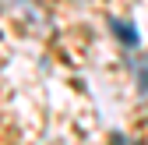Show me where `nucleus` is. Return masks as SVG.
I'll return each instance as SVG.
<instances>
[{
    "label": "nucleus",
    "instance_id": "obj_1",
    "mask_svg": "<svg viewBox=\"0 0 148 145\" xmlns=\"http://www.w3.org/2000/svg\"><path fill=\"white\" fill-rule=\"evenodd\" d=\"M113 32L127 43V50H134V46H138V28H134L131 21H116V18H113Z\"/></svg>",
    "mask_w": 148,
    "mask_h": 145
},
{
    "label": "nucleus",
    "instance_id": "obj_2",
    "mask_svg": "<svg viewBox=\"0 0 148 145\" xmlns=\"http://www.w3.org/2000/svg\"><path fill=\"white\" fill-rule=\"evenodd\" d=\"M134 75H138V88H141V96H148V64H145V60H134Z\"/></svg>",
    "mask_w": 148,
    "mask_h": 145
}]
</instances>
